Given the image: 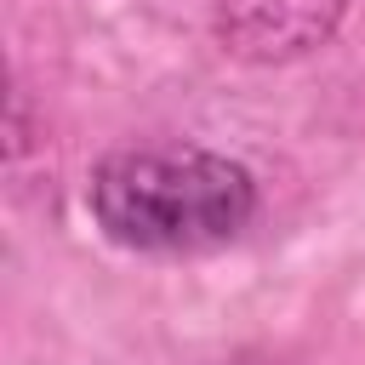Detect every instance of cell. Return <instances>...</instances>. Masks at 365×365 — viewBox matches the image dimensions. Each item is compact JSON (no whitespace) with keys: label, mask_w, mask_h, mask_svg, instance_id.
I'll use <instances>...</instances> for the list:
<instances>
[{"label":"cell","mask_w":365,"mask_h":365,"mask_svg":"<svg viewBox=\"0 0 365 365\" xmlns=\"http://www.w3.org/2000/svg\"><path fill=\"white\" fill-rule=\"evenodd\" d=\"M262 205L251 165L200 143L108 148L86 177V211L108 245L143 257H194L240 240Z\"/></svg>","instance_id":"cell-1"},{"label":"cell","mask_w":365,"mask_h":365,"mask_svg":"<svg viewBox=\"0 0 365 365\" xmlns=\"http://www.w3.org/2000/svg\"><path fill=\"white\" fill-rule=\"evenodd\" d=\"M354 0H217L211 6V34L234 63L251 68H279L297 63L342 29Z\"/></svg>","instance_id":"cell-2"}]
</instances>
